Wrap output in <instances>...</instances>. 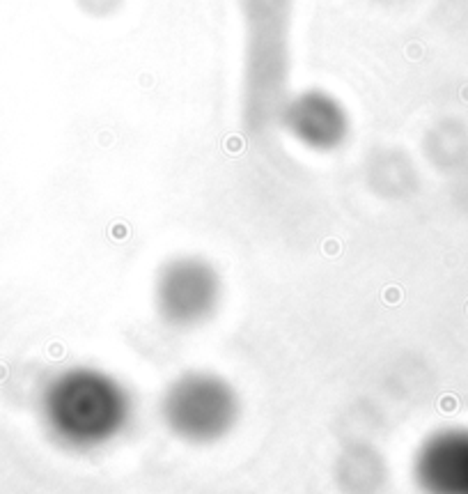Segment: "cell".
Returning a JSON list of instances; mask_svg holds the SVG:
<instances>
[{
  "mask_svg": "<svg viewBox=\"0 0 468 494\" xmlns=\"http://www.w3.org/2000/svg\"><path fill=\"white\" fill-rule=\"evenodd\" d=\"M280 124L298 145L321 154L340 149L351 133V120L344 104L326 90L289 95L280 113Z\"/></svg>",
  "mask_w": 468,
  "mask_h": 494,
  "instance_id": "cell-5",
  "label": "cell"
},
{
  "mask_svg": "<svg viewBox=\"0 0 468 494\" xmlns=\"http://www.w3.org/2000/svg\"><path fill=\"white\" fill-rule=\"evenodd\" d=\"M225 283L211 260L182 253L165 260L154 276L152 301L158 320L177 331L198 329L216 317Z\"/></svg>",
  "mask_w": 468,
  "mask_h": 494,
  "instance_id": "cell-4",
  "label": "cell"
},
{
  "mask_svg": "<svg viewBox=\"0 0 468 494\" xmlns=\"http://www.w3.org/2000/svg\"><path fill=\"white\" fill-rule=\"evenodd\" d=\"M136 414L129 386L96 365L55 373L39 398V416L55 442L78 453L106 448L129 430Z\"/></svg>",
  "mask_w": 468,
  "mask_h": 494,
  "instance_id": "cell-1",
  "label": "cell"
},
{
  "mask_svg": "<svg viewBox=\"0 0 468 494\" xmlns=\"http://www.w3.org/2000/svg\"><path fill=\"white\" fill-rule=\"evenodd\" d=\"M158 414L165 430L184 444L211 446L241 421V395L232 381L211 370H186L161 393Z\"/></svg>",
  "mask_w": 468,
  "mask_h": 494,
  "instance_id": "cell-3",
  "label": "cell"
},
{
  "mask_svg": "<svg viewBox=\"0 0 468 494\" xmlns=\"http://www.w3.org/2000/svg\"><path fill=\"white\" fill-rule=\"evenodd\" d=\"M292 0H239L243 16V122L252 133L280 122L289 99Z\"/></svg>",
  "mask_w": 468,
  "mask_h": 494,
  "instance_id": "cell-2",
  "label": "cell"
},
{
  "mask_svg": "<svg viewBox=\"0 0 468 494\" xmlns=\"http://www.w3.org/2000/svg\"><path fill=\"white\" fill-rule=\"evenodd\" d=\"M413 478L425 494H468V430L429 434L413 455Z\"/></svg>",
  "mask_w": 468,
  "mask_h": 494,
  "instance_id": "cell-6",
  "label": "cell"
},
{
  "mask_svg": "<svg viewBox=\"0 0 468 494\" xmlns=\"http://www.w3.org/2000/svg\"><path fill=\"white\" fill-rule=\"evenodd\" d=\"M122 2H124V0H76L78 7L92 18L110 16V14H115V12L122 7Z\"/></svg>",
  "mask_w": 468,
  "mask_h": 494,
  "instance_id": "cell-7",
  "label": "cell"
}]
</instances>
